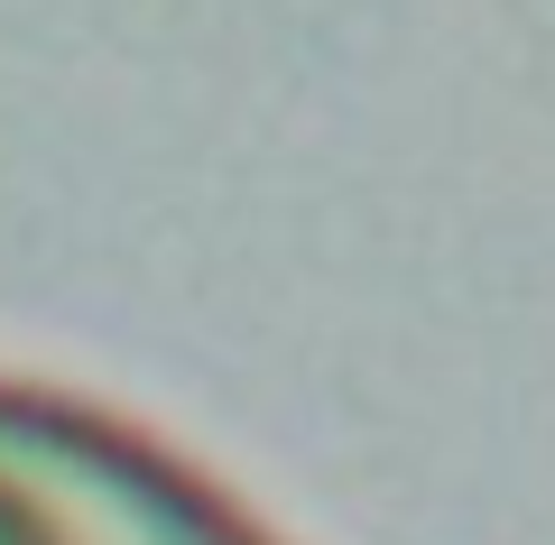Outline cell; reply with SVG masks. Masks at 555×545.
Masks as SVG:
<instances>
[{
    "mask_svg": "<svg viewBox=\"0 0 555 545\" xmlns=\"http://www.w3.org/2000/svg\"><path fill=\"white\" fill-rule=\"evenodd\" d=\"M0 545H278L149 426L0 371Z\"/></svg>",
    "mask_w": 555,
    "mask_h": 545,
    "instance_id": "6da1fadb",
    "label": "cell"
}]
</instances>
